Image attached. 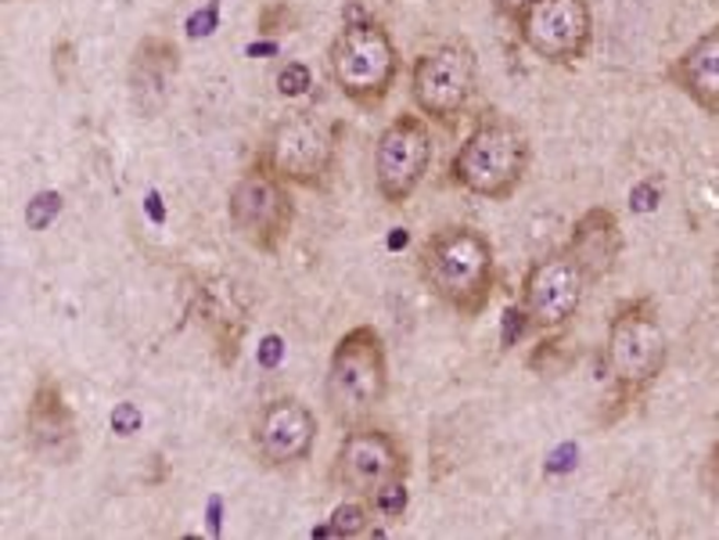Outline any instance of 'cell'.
<instances>
[{"label":"cell","instance_id":"cell-1","mask_svg":"<svg viewBox=\"0 0 719 540\" xmlns=\"http://www.w3.org/2000/svg\"><path fill=\"white\" fill-rule=\"evenodd\" d=\"M417 267L432 296L443 300L453 314L479 317L493 300L497 285V253L482 231L468 224L439 227L421 242Z\"/></svg>","mask_w":719,"mask_h":540},{"label":"cell","instance_id":"cell-2","mask_svg":"<svg viewBox=\"0 0 719 540\" xmlns=\"http://www.w3.org/2000/svg\"><path fill=\"white\" fill-rule=\"evenodd\" d=\"M529 163H532L529 133L515 119H507L500 113H486L479 116V122L461 141V149H457L450 163V180L457 188L479 195V199L507 202L522 188Z\"/></svg>","mask_w":719,"mask_h":540},{"label":"cell","instance_id":"cell-3","mask_svg":"<svg viewBox=\"0 0 719 540\" xmlns=\"http://www.w3.org/2000/svg\"><path fill=\"white\" fill-rule=\"evenodd\" d=\"M389 397V353L375 325H356L334 342L325 403L342 429L364 425Z\"/></svg>","mask_w":719,"mask_h":540},{"label":"cell","instance_id":"cell-4","mask_svg":"<svg viewBox=\"0 0 719 540\" xmlns=\"http://www.w3.org/2000/svg\"><path fill=\"white\" fill-rule=\"evenodd\" d=\"M331 80L353 105L378 108L396 87L400 55L392 33L375 19H350L328 47Z\"/></svg>","mask_w":719,"mask_h":540},{"label":"cell","instance_id":"cell-5","mask_svg":"<svg viewBox=\"0 0 719 540\" xmlns=\"http://www.w3.org/2000/svg\"><path fill=\"white\" fill-rule=\"evenodd\" d=\"M669 357L665 331L659 314H655L651 300H629L612 314L609 321V347H604V361H609L612 383L618 392V403H634L655 378L662 375Z\"/></svg>","mask_w":719,"mask_h":540},{"label":"cell","instance_id":"cell-6","mask_svg":"<svg viewBox=\"0 0 719 540\" xmlns=\"http://www.w3.org/2000/svg\"><path fill=\"white\" fill-rule=\"evenodd\" d=\"M227 216L234 231H238L252 249L278 253L295 224V199H292L288 180H281L274 174V166L259 155V163L234 180V188L227 195Z\"/></svg>","mask_w":719,"mask_h":540},{"label":"cell","instance_id":"cell-7","mask_svg":"<svg viewBox=\"0 0 719 540\" xmlns=\"http://www.w3.org/2000/svg\"><path fill=\"white\" fill-rule=\"evenodd\" d=\"M479 80V55L468 40H446L425 51L411 69V97L417 113L450 127L468 108Z\"/></svg>","mask_w":719,"mask_h":540},{"label":"cell","instance_id":"cell-8","mask_svg":"<svg viewBox=\"0 0 719 540\" xmlns=\"http://www.w3.org/2000/svg\"><path fill=\"white\" fill-rule=\"evenodd\" d=\"M515 26L529 51L551 66H573L593 44L590 0H532Z\"/></svg>","mask_w":719,"mask_h":540},{"label":"cell","instance_id":"cell-9","mask_svg":"<svg viewBox=\"0 0 719 540\" xmlns=\"http://www.w3.org/2000/svg\"><path fill=\"white\" fill-rule=\"evenodd\" d=\"M411 472L406 450L396 444V436L378 425H353L345 429L339 450L331 461V483L353 497H370L378 486Z\"/></svg>","mask_w":719,"mask_h":540},{"label":"cell","instance_id":"cell-10","mask_svg":"<svg viewBox=\"0 0 719 540\" xmlns=\"http://www.w3.org/2000/svg\"><path fill=\"white\" fill-rule=\"evenodd\" d=\"M432 166V127L425 116H396L375 144V184L389 206H403Z\"/></svg>","mask_w":719,"mask_h":540},{"label":"cell","instance_id":"cell-11","mask_svg":"<svg viewBox=\"0 0 719 540\" xmlns=\"http://www.w3.org/2000/svg\"><path fill=\"white\" fill-rule=\"evenodd\" d=\"M263 159L274 174L299 188H328L334 169V138L320 119L309 113H295L281 119L267 141Z\"/></svg>","mask_w":719,"mask_h":540},{"label":"cell","instance_id":"cell-12","mask_svg":"<svg viewBox=\"0 0 719 540\" xmlns=\"http://www.w3.org/2000/svg\"><path fill=\"white\" fill-rule=\"evenodd\" d=\"M590 278L565 249L540 256L522 278V306L532 317V328L557 331L579 314Z\"/></svg>","mask_w":719,"mask_h":540},{"label":"cell","instance_id":"cell-13","mask_svg":"<svg viewBox=\"0 0 719 540\" xmlns=\"http://www.w3.org/2000/svg\"><path fill=\"white\" fill-rule=\"evenodd\" d=\"M317 444V414L299 397L270 400L252 425V447L259 461L270 469H288L314 454Z\"/></svg>","mask_w":719,"mask_h":540},{"label":"cell","instance_id":"cell-14","mask_svg":"<svg viewBox=\"0 0 719 540\" xmlns=\"http://www.w3.org/2000/svg\"><path fill=\"white\" fill-rule=\"evenodd\" d=\"M26 444L51 465H69L76 458V419L55 378H40L33 389L26 411Z\"/></svg>","mask_w":719,"mask_h":540},{"label":"cell","instance_id":"cell-15","mask_svg":"<svg viewBox=\"0 0 719 540\" xmlns=\"http://www.w3.org/2000/svg\"><path fill=\"white\" fill-rule=\"evenodd\" d=\"M623 224L609 206H593L573 224L565 253L582 267V274L590 278V285L612 278L618 260H623Z\"/></svg>","mask_w":719,"mask_h":540},{"label":"cell","instance_id":"cell-16","mask_svg":"<svg viewBox=\"0 0 719 540\" xmlns=\"http://www.w3.org/2000/svg\"><path fill=\"white\" fill-rule=\"evenodd\" d=\"M665 80L680 94H687L702 113L719 116V22L705 30L673 66L665 69Z\"/></svg>","mask_w":719,"mask_h":540},{"label":"cell","instance_id":"cell-17","mask_svg":"<svg viewBox=\"0 0 719 540\" xmlns=\"http://www.w3.org/2000/svg\"><path fill=\"white\" fill-rule=\"evenodd\" d=\"M177 69H180V51L166 36H148V40L138 44V51H133V61H130V91L144 113L163 105L166 87H169V80L177 77Z\"/></svg>","mask_w":719,"mask_h":540},{"label":"cell","instance_id":"cell-18","mask_svg":"<svg viewBox=\"0 0 719 540\" xmlns=\"http://www.w3.org/2000/svg\"><path fill=\"white\" fill-rule=\"evenodd\" d=\"M367 501H370V505H375L378 515H386V519H403L406 505H411V490H406V476H400V480H389L386 486H378Z\"/></svg>","mask_w":719,"mask_h":540},{"label":"cell","instance_id":"cell-19","mask_svg":"<svg viewBox=\"0 0 719 540\" xmlns=\"http://www.w3.org/2000/svg\"><path fill=\"white\" fill-rule=\"evenodd\" d=\"M328 523L334 526V537H364L370 526V508L364 501H342Z\"/></svg>","mask_w":719,"mask_h":540},{"label":"cell","instance_id":"cell-20","mask_svg":"<svg viewBox=\"0 0 719 540\" xmlns=\"http://www.w3.org/2000/svg\"><path fill=\"white\" fill-rule=\"evenodd\" d=\"M61 195L58 191H36L33 199H30V206H26V224H30V231H47L58 220V213H61Z\"/></svg>","mask_w":719,"mask_h":540},{"label":"cell","instance_id":"cell-21","mask_svg":"<svg viewBox=\"0 0 719 540\" xmlns=\"http://www.w3.org/2000/svg\"><path fill=\"white\" fill-rule=\"evenodd\" d=\"M309 87H314V72H309L303 61H288L278 72V94L281 97H303Z\"/></svg>","mask_w":719,"mask_h":540},{"label":"cell","instance_id":"cell-22","mask_svg":"<svg viewBox=\"0 0 719 540\" xmlns=\"http://www.w3.org/2000/svg\"><path fill=\"white\" fill-rule=\"evenodd\" d=\"M532 328V317L526 314V306H507L504 310V336H500V350H511L518 347V339L526 336V331Z\"/></svg>","mask_w":719,"mask_h":540},{"label":"cell","instance_id":"cell-23","mask_svg":"<svg viewBox=\"0 0 719 540\" xmlns=\"http://www.w3.org/2000/svg\"><path fill=\"white\" fill-rule=\"evenodd\" d=\"M141 422H144V414H141V408L138 403H116V411H111V433L116 436H133V433H141Z\"/></svg>","mask_w":719,"mask_h":540},{"label":"cell","instance_id":"cell-24","mask_svg":"<svg viewBox=\"0 0 719 540\" xmlns=\"http://www.w3.org/2000/svg\"><path fill=\"white\" fill-rule=\"evenodd\" d=\"M662 202V191L655 180H637L634 188H629V210L634 213H655Z\"/></svg>","mask_w":719,"mask_h":540},{"label":"cell","instance_id":"cell-25","mask_svg":"<svg viewBox=\"0 0 719 540\" xmlns=\"http://www.w3.org/2000/svg\"><path fill=\"white\" fill-rule=\"evenodd\" d=\"M216 30H220V4L216 0H209L202 11H195V15L188 19V36L198 40V36H213Z\"/></svg>","mask_w":719,"mask_h":540},{"label":"cell","instance_id":"cell-26","mask_svg":"<svg viewBox=\"0 0 719 540\" xmlns=\"http://www.w3.org/2000/svg\"><path fill=\"white\" fill-rule=\"evenodd\" d=\"M281 357H284V339L281 336H270L259 342V353H256V361H259V367H267V372H274V367L281 364Z\"/></svg>","mask_w":719,"mask_h":540},{"label":"cell","instance_id":"cell-27","mask_svg":"<svg viewBox=\"0 0 719 540\" xmlns=\"http://www.w3.org/2000/svg\"><path fill=\"white\" fill-rule=\"evenodd\" d=\"M288 4H274V8H267L263 15H259V33H281V30H288Z\"/></svg>","mask_w":719,"mask_h":540},{"label":"cell","instance_id":"cell-28","mask_svg":"<svg viewBox=\"0 0 719 540\" xmlns=\"http://www.w3.org/2000/svg\"><path fill=\"white\" fill-rule=\"evenodd\" d=\"M705 486L716 490V494H719V439L712 444L709 458H705Z\"/></svg>","mask_w":719,"mask_h":540},{"label":"cell","instance_id":"cell-29","mask_svg":"<svg viewBox=\"0 0 719 540\" xmlns=\"http://www.w3.org/2000/svg\"><path fill=\"white\" fill-rule=\"evenodd\" d=\"M568 458H576V447H573V444H565L562 450L554 454V458L547 461V472H562V469H568V465H573Z\"/></svg>","mask_w":719,"mask_h":540},{"label":"cell","instance_id":"cell-30","mask_svg":"<svg viewBox=\"0 0 719 540\" xmlns=\"http://www.w3.org/2000/svg\"><path fill=\"white\" fill-rule=\"evenodd\" d=\"M144 210H148V216L155 220V224H163V220H166V210H163V199H158V191L144 195Z\"/></svg>","mask_w":719,"mask_h":540},{"label":"cell","instance_id":"cell-31","mask_svg":"<svg viewBox=\"0 0 719 540\" xmlns=\"http://www.w3.org/2000/svg\"><path fill=\"white\" fill-rule=\"evenodd\" d=\"M529 4H532V0H497V11H500L504 19H511V22H515Z\"/></svg>","mask_w":719,"mask_h":540},{"label":"cell","instance_id":"cell-32","mask_svg":"<svg viewBox=\"0 0 719 540\" xmlns=\"http://www.w3.org/2000/svg\"><path fill=\"white\" fill-rule=\"evenodd\" d=\"M220 508H223L220 497L209 501V530H213V533H220Z\"/></svg>","mask_w":719,"mask_h":540},{"label":"cell","instance_id":"cell-33","mask_svg":"<svg viewBox=\"0 0 719 540\" xmlns=\"http://www.w3.org/2000/svg\"><path fill=\"white\" fill-rule=\"evenodd\" d=\"M403 245H406V231H403V227H396V231H392V238H389V249H403Z\"/></svg>","mask_w":719,"mask_h":540},{"label":"cell","instance_id":"cell-34","mask_svg":"<svg viewBox=\"0 0 719 540\" xmlns=\"http://www.w3.org/2000/svg\"><path fill=\"white\" fill-rule=\"evenodd\" d=\"M278 51V44H252L249 47V55H274Z\"/></svg>","mask_w":719,"mask_h":540}]
</instances>
